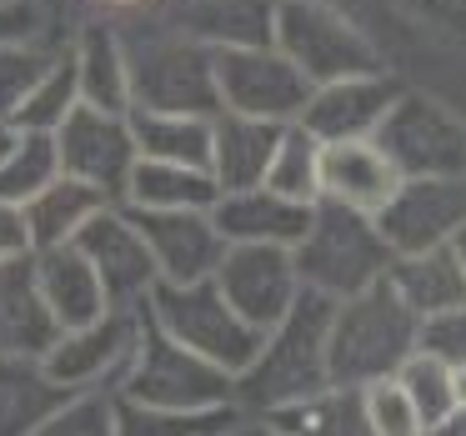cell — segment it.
Wrapping results in <instances>:
<instances>
[{
	"instance_id": "cell-12",
	"label": "cell",
	"mask_w": 466,
	"mask_h": 436,
	"mask_svg": "<svg viewBox=\"0 0 466 436\" xmlns=\"http://www.w3.org/2000/svg\"><path fill=\"white\" fill-rule=\"evenodd\" d=\"M211 281L231 301V311L261 336L301 301V276H296L291 251L281 246H226Z\"/></svg>"
},
{
	"instance_id": "cell-40",
	"label": "cell",
	"mask_w": 466,
	"mask_h": 436,
	"mask_svg": "<svg viewBox=\"0 0 466 436\" xmlns=\"http://www.w3.org/2000/svg\"><path fill=\"white\" fill-rule=\"evenodd\" d=\"M35 21H41V15H35L31 5H21V0H0V46L31 41Z\"/></svg>"
},
{
	"instance_id": "cell-24",
	"label": "cell",
	"mask_w": 466,
	"mask_h": 436,
	"mask_svg": "<svg viewBox=\"0 0 466 436\" xmlns=\"http://www.w3.org/2000/svg\"><path fill=\"white\" fill-rule=\"evenodd\" d=\"M106 206H111V201H106L101 191L71 181V176H56V181L21 211L25 241H31V251H56V246H71L76 236H81L86 226L106 211Z\"/></svg>"
},
{
	"instance_id": "cell-6",
	"label": "cell",
	"mask_w": 466,
	"mask_h": 436,
	"mask_svg": "<svg viewBox=\"0 0 466 436\" xmlns=\"http://www.w3.org/2000/svg\"><path fill=\"white\" fill-rule=\"evenodd\" d=\"M376 146L401 181H466V116L431 91H406L386 111Z\"/></svg>"
},
{
	"instance_id": "cell-44",
	"label": "cell",
	"mask_w": 466,
	"mask_h": 436,
	"mask_svg": "<svg viewBox=\"0 0 466 436\" xmlns=\"http://www.w3.org/2000/svg\"><path fill=\"white\" fill-rule=\"evenodd\" d=\"M451 391H456V406H466V366H451Z\"/></svg>"
},
{
	"instance_id": "cell-19",
	"label": "cell",
	"mask_w": 466,
	"mask_h": 436,
	"mask_svg": "<svg viewBox=\"0 0 466 436\" xmlns=\"http://www.w3.org/2000/svg\"><path fill=\"white\" fill-rule=\"evenodd\" d=\"M35 266V286H41V301L51 311V321L61 331H81V326L101 321L106 311H116L106 301L101 276L86 266V256L76 246H56V251H31Z\"/></svg>"
},
{
	"instance_id": "cell-28",
	"label": "cell",
	"mask_w": 466,
	"mask_h": 436,
	"mask_svg": "<svg viewBox=\"0 0 466 436\" xmlns=\"http://www.w3.org/2000/svg\"><path fill=\"white\" fill-rule=\"evenodd\" d=\"M131 141L141 161L201 166L211 161V121L206 116H171V111H131Z\"/></svg>"
},
{
	"instance_id": "cell-43",
	"label": "cell",
	"mask_w": 466,
	"mask_h": 436,
	"mask_svg": "<svg viewBox=\"0 0 466 436\" xmlns=\"http://www.w3.org/2000/svg\"><path fill=\"white\" fill-rule=\"evenodd\" d=\"M221 436H276V431L266 421H256V416H241V421H236L231 431H221Z\"/></svg>"
},
{
	"instance_id": "cell-32",
	"label": "cell",
	"mask_w": 466,
	"mask_h": 436,
	"mask_svg": "<svg viewBox=\"0 0 466 436\" xmlns=\"http://www.w3.org/2000/svg\"><path fill=\"white\" fill-rule=\"evenodd\" d=\"M266 191L316 206V196H321V141H311L301 126H286L281 141H276L271 171H266Z\"/></svg>"
},
{
	"instance_id": "cell-42",
	"label": "cell",
	"mask_w": 466,
	"mask_h": 436,
	"mask_svg": "<svg viewBox=\"0 0 466 436\" xmlns=\"http://www.w3.org/2000/svg\"><path fill=\"white\" fill-rule=\"evenodd\" d=\"M421 436H466V406H456L451 416H441L436 426H426Z\"/></svg>"
},
{
	"instance_id": "cell-29",
	"label": "cell",
	"mask_w": 466,
	"mask_h": 436,
	"mask_svg": "<svg viewBox=\"0 0 466 436\" xmlns=\"http://www.w3.org/2000/svg\"><path fill=\"white\" fill-rule=\"evenodd\" d=\"M276 0H201L186 21V35L206 41L211 51H251L271 46Z\"/></svg>"
},
{
	"instance_id": "cell-27",
	"label": "cell",
	"mask_w": 466,
	"mask_h": 436,
	"mask_svg": "<svg viewBox=\"0 0 466 436\" xmlns=\"http://www.w3.org/2000/svg\"><path fill=\"white\" fill-rule=\"evenodd\" d=\"M256 421H266L276 436H371L356 386H326V391L291 401L271 416H256Z\"/></svg>"
},
{
	"instance_id": "cell-1",
	"label": "cell",
	"mask_w": 466,
	"mask_h": 436,
	"mask_svg": "<svg viewBox=\"0 0 466 436\" xmlns=\"http://www.w3.org/2000/svg\"><path fill=\"white\" fill-rule=\"evenodd\" d=\"M326 336H331V301L301 291V301L261 336V351L236 376V411L271 416L291 401L326 391L331 366H326Z\"/></svg>"
},
{
	"instance_id": "cell-21",
	"label": "cell",
	"mask_w": 466,
	"mask_h": 436,
	"mask_svg": "<svg viewBox=\"0 0 466 436\" xmlns=\"http://www.w3.org/2000/svg\"><path fill=\"white\" fill-rule=\"evenodd\" d=\"M61 326L51 321L41 301V286H35V266L31 256L0 266V356H25V361H41L56 346Z\"/></svg>"
},
{
	"instance_id": "cell-18",
	"label": "cell",
	"mask_w": 466,
	"mask_h": 436,
	"mask_svg": "<svg viewBox=\"0 0 466 436\" xmlns=\"http://www.w3.org/2000/svg\"><path fill=\"white\" fill-rule=\"evenodd\" d=\"M401 176L386 161V151L376 141H341L321 146V196L316 201L346 206L361 216H381V206L396 196Z\"/></svg>"
},
{
	"instance_id": "cell-5",
	"label": "cell",
	"mask_w": 466,
	"mask_h": 436,
	"mask_svg": "<svg viewBox=\"0 0 466 436\" xmlns=\"http://www.w3.org/2000/svg\"><path fill=\"white\" fill-rule=\"evenodd\" d=\"M271 46L311 81V91L386 71L376 41L346 11H336L331 0H276Z\"/></svg>"
},
{
	"instance_id": "cell-25",
	"label": "cell",
	"mask_w": 466,
	"mask_h": 436,
	"mask_svg": "<svg viewBox=\"0 0 466 436\" xmlns=\"http://www.w3.org/2000/svg\"><path fill=\"white\" fill-rule=\"evenodd\" d=\"M66 401L71 391L56 386L41 361L0 356V436H35Z\"/></svg>"
},
{
	"instance_id": "cell-35",
	"label": "cell",
	"mask_w": 466,
	"mask_h": 436,
	"mask_svg": "<svg viewBox=\"0 0 466 436\" xmlns=\"http://www.w3.org/2000/svg\"><path fill=\"white\" fill-rule=\"evenodd\" d=\"M51 61H56V56L41 51V46H31V41L0 46V121H5V126L15 121V111H21L25 96L35 91V81L51 71Z\"/></svg>"
},
{
	"instance_id": "cell-16",
	"label": "cell",
	"mask_w": 466,
	"mask_h": 436,
	"mask_svg": "<svg viewBox=\"0 0 466 436\" xmlns=\"http://www.w3.org/2000/svg\"><path fill=\"white\" fill-rule=\"evenodd\" d=\"M401 96V81L391 71H376V76H351V81H331V86H316L311 101L301 111V131L321 146H341V141H376L386 111L396 106Z\"/></svg>"
},
{
	"instance_id": "cell-45",
	"label": "cell",
	"mask_w": 466,
	"mask_h": 436,
	"mask_svg": "<svg viewBox=\"0 0 466 436\" xmlns=\"http://www.w3.org/2000/svg\"><path fill=\"white\" fill-rule=\"evenodd\" d=\"M451 256H456V266H461V276H466V226L451 236Z\"/></svg>"
},
{
	"instance_id": "cell-36",
	"label": "cell",
	"mask_w": 466,
	"mask_h": 436,
	"mask_svg": "<svg viewBox=\"0 0 466 436\" xmlns=\"http://www.w3.org/2000/svg\"><path fill=\"white\" fill-rule=\"evenodd\" d=\"M35 436H116V396L106 391L71 396Z\"/></svg>"
},
{
	"instance_id": "cell-37",
	"label": "cell",
	"mask_w": 466,
	"mask_h": 436,
	"mask_svg": "<svg viewBox=\"0 0 466 436\" xmlns=\"http://www.w3.org/2000/svg\"><path fill=\"white\" fill-rule=\"evenodd\" d=\"M361 406H366L371 436H421V416H416V406L396 386V376L391 381H376V386H361Z\"/></svg>"
},
{
	"instance_id": "cell-8",
	"label": "cell",
	"mask_w": 466,
	"mask_h": 436,
	"mask_svg": "<svg viewBox=\"0 0 466 436\" xmlns=\"http://www.w3.org/2000/svg\"><path fill=\"white\" fill-rule=\"evenodd\" d=\"M131 111L221 116L216 96V51L196 35H166L131 56Z\"/></svg>"
},
{
	"instance_id": "cell-9",
	"label": "cell",
	"mask_w": 466,
	"mask_h": 436,
	"mask_svg": "<svg viewBox=\"0 0 466 436\" xmlns=\"http://www.w3.org/2000/svg\"><path fill=\"white\" fill-rule=\"evenodd\" d=\"M216 96L231 116L296 126L311 101V81L276 46H251V51H216Z\"/></svg>"
},
{
	"instance_id": "cell-26",
	"label": "cell",
	"mask_w": 466,
	"mask_h": 436,
	"mask_svg": "<svg viewBox=\"0 0 466 436\" xmlns=\"http://www.w3.org/2000/svg\"><path fill=\"white\" fill-rule=\"evenodd\" d=\"M216 201H221V191L201 166L136 161L121 206H131V211H211Z\"/></svg>"
},
{
	"instance_id": "cell-17",
	"label": "cell",
	"mask_w": 466,
	"mask_h": 436,
	"mask_svg": "<svg viewBox=\"0 0 466 436\" xmlns=\"http://www.w3.org/2000/svg\"><path fill=\"white\" fill-rule=\"evenodd\" d=\"M211 221L226 246H281V251H291L311 226V206L286 201L266 186H251V191H226L211 206Z\"/></svg>"
},
{
	"instance_id": "cell-41",
	"label": "cell",
	"mask_w": 466,
	"mask_h": 436,
	"mask_svg": "<svg viewBox=\"0 0 466 436\" xmlns=\"http://www.w3.org/2000/svg\"><path fill=\"white\" fill-rule=\"evenodd\" d=\"M21 256H31V241H25V221H21V211L0 206V266H5V261H21Z\"/></svg>"
},
{
	"instance_id": "cell-30",
	"label": "cell",
	"mask_w": 466,
	"mask_h": 436,
	"mask_svg": "<svg viewBox=\"0 0 466 436\" xmlns=\"http://www.w3.org/2000/svg\"><path fill=\"white\" fill-rule=\"evenodd\" d=\"M81 106V86H76V61H71V51H61L51 61V71L35 81V91L25 96V106L15 111V121H11V131H21V136H56L66 126V116Z\"/></svg>"
},
{
	"instance_id": "cell-39",
	"label": "cell",
	"mask_w": 466,
	"mask_h": 436,
	"mask_svg": "<svg viewBox=\"0 0 466 436\" xmlns=\"http://www.w3.org/2000/svg\"><path fill=\"white\" fill-rule=\"evenodd\" d=\"M421 21H431V25H441V31H451V35H461L466 41V0H406Z\"/></svg>"
},
{
	"instance_id": "cell-38",
	"label": "cell",
	"mask_w": 466,
	"mask_h": 436,
	"mask_svg": "<svg viewBox=\"0 0 466 436\" xmlns=\"http://www.w3.org/2000/svg\"><path fill=\"white\" fill-rule=\"evenodd\" d=\"M421 351H431L446 366H466V306L421 326Z\"/></svg>"
},
{
	"instance_id": "cell-33",
	"label": "cell",
	"mask_w": 466,
	"mask_h": 436,
	"mask_svg": "<svg viewBox=\"0 0 466 436\" xmlns=\"http://www.w3.org/2000/svg\"><path fill=\"white\" fill-rule=\"evenodd\" d=\"M241 421V411H161L116 396V436H221Z\"/></svg>"
},
{
	"instance_id": "cell-22",
	"label": "cell",
	"mask_w": 466,
	"mask_h": 436,
	"mask_svg": "<svg viewBox=\"0 0 466 436\" xmlns=\"http://www.w3.org/2000/svg\"><path fill=\"white\" fill-rule=\"evenodd\" d=\"M386 286L391 296L416 316V321H436V316L466 306V276L456 266L451 246H436V251H416V256H391L386 266Z\"/></svg>"
},
{
	"instance_id": "cell-10",
	"label": "cell",
	"mask_w": 466,
	"mask_h": 436,
	"mask_svg": "<svg viewBox=\"0 0 466 436\" xmlns=\"http://www.w3.org/2000/svg\"><path fill=\"white\" fill-rule=\"evenodd\" d=\"M136 336H141V311H106L101 321L81 326V331L56 336V346L41 356V366L71 396H86V391L116 396V386H121L126 366L136 356Z\"/></svg>"
},
{
	"instance_id": "cell-46",
	"label": "cell",
	"mask_w": 466,
	"mask_h": 436,
	"mask_svg": "<svg viewBox=\"0 0 466 436\" xmlns=\"http://www.w3.org/2000/svg\"><path fill=\"white\" fill-rule=\"evenodd\" d=\"M11 146H15V131L5 121H0V161H5V156H11Z\"/></svg>"
},
{
	"instance_id": "cell-3",
	"label": "cell",
	"mask_w": 466,
	"mask_h": 436,
	"mask_svg": "<svg viewBox=\"0 0 466 436\" xmlns=\"http://www.w3.org/2000/svg\"><path fill=\"white\" fill-rule=\"evenodd\" d=\"M291 261H296V276H301V291L341 306L386 281L391 251H386L381 231H376V216L316 201L306 236L291 246Z\"/></svg>"
},
{
	"instance_id": "cell-15",
	"label": "cell",
	"mask_w": 466,
	"mask_h": 436,
	"mask_svg": "<svg viewBox=\"0 0 466 436\" xmlns=\"http://www.w3.org/2000/svg\"><path fill=\"white\" fill-rule=\"evenodd\" d=\"M126 216L136 221L146 251L156 261V276L166 286H196V281H211L216 266L226 256V241L216 231L211 211H131Z\"/></svg>"
},
{
	"instance_id": "cell-34",
	"label": "cell",
	"mask_w": 466,
	"mask_h": 436,
	"mask_svg": "<svg viewBox=\"0 0 466 436\" xmlns=\"http://www.w3.org/2000/svg\"><path fill=\"white\" fill-rule=\"evenodd\" d=\"M396 386L406 391V401L416 406V416H421V431L426 426H436L441 416L456 411V391H451V366L436 361L431 351H416L406 356V366L396 371Z\"/></svg>"
},
{
	"instance_id": "cell-47",
	"label": "cell",
	"mask_w": 466,
	"mask_h": 436,
	"mask_svg": "<svg viewBox=\"0 0 466 436\" xmlns=\"http://www.w3.org/2000/svg\"><path fill=\"white\" fill-rule=\"evenodd\" d=\"M111 5H136V0H111Z\"/></svg>"
},
{
	"instance_id": "cell-4",
	"label": "cell",
	"mask_w": 466,
	"mask_h": 436,
	"mask_svg": "<svg viewBox=\"0 0 466 436\" xmlns=\"http://www.w3.org/2000/svg\"><path fill=\"white\" fill-rule=\"evenodd\" d=\"M116 396H121V401H136V406H161V411H231L236 381L221 366L201 361V356L186 351L181 341H171L141 306L136 356H131V366H126Z\"/></svg>"
},
{
	"instance_id": "cell-31",
	"label": "cell",
	"mask_w": 466,
	"mask_h": 436,
	"mask_svg": "<svg viewBox=\"0 0 466 436\" xmlns=\"http://www.w3.org/2000/svg\"><path fill=\"white\" fill-rule=\"evenodd\" d=\"M61 176V161H56V141L51 136H21L15 131L11 156L0 161V206L11 211H25L46 186Z\"/></svg>"
},
{
	"instance_id": "cell-7",
	"label": "cell",
	"mask_w": 466,
	"mask_h": 436,
	"mask_svg": "<svg viewBox=\"0 0 466 436\" xmlns=\"http://www.w3.org/2000/svg\"><path fill=\"white\" fill-rule=\"evenodd\" d=\"M146 316H151L171 341H181L186 351H196L201 361L221 366L231 381L251 366V356L261 351V331H251V326L231 311V301L216 291V281H196V286L156 281V291L146 296Z\"/></svg>"
},
{
	"instance_id": "cell-2",
	"label": "cell",
	"mask_w": 466,
	"mask_h": 436,
	"mask_svg": "<svg viewBox=\"0 0 466 436\" xmlns=\"http://www.w3.org/2000/svg\"><path fill=\"white\" fill-rule=\"evenodd\" d=\"M421 351V321L391 296V286L351 296L331 306V336H326V366L331 386H376L391 381L406 366V356Z\"/></svg>"
},
{
	"instance_id": "cell-23",
	"label": "cell",
	"mask_w": 466,
	"mask_h": 436,
	"mask_svg": "<svg viewBox=\"0 0 466 436\" xmlns=\"http://www.w3.org/2000/svg\"><path fill=\"white\" fill-rule=\"evenodd\" d=\"M81 106L106 116H131V51L111 25H86V35L71 46Z\"/></svg>"
},
{
	"instance_id": "cell-13",
	"label": "cell",
	"mask_w": 466,
	"mask_h": 436,
	"mask_svg": "<svg viewBox=\"0 0 466 436\" xmlns=\"http://www.w3.org/2000/svg\"><path fill=\"white\" fill-rule=\"evenodd\" d=\"M71 246L86 256V266L101 276L106 301H111L116 311H141L146 296H151L156 281H161L151 251H146V241H141V231H136V221L126 216V206H106Z\"/></svg>"
},
{
	"instance_id": "cell-11",
	"label": "cell",
	"mask_w": 466,
	"mask_h": 436,
	"mask_svg": "<svg viewBox=\"0 0 466 436\" xmlns=\"http://www.w3.org/2000/svg\"><path fill=\"white\" fill-rule=\"evenodd\" d=\"M51 141H56L61 176H71V181L101 191L111 206L126 201L131 171H136V161H141L126 116H106V111H91V106H76Z\"/></svg>"
},
{
	"instance_id": "cell-14",
	"label": "cell",
	"mask_w": 466,
	"mask_h": 436,
	"mask_svg": "<svg viewBox=\"0 0 466 436\" xmlns=\"http://www.w3.org/2000/svg\"><path fill=\"white\" fill-rule=\"evenodd\" d=\"M461 226H466V181H401L376 216V231H381L391 256L451 246V236Z\"/></svg>"
},
{
	"instance_id": "cell-20",
	"label": "cell",
	"mask_w": 466,
	"mask_h": 436,
	"mask_svg": "<svg viewBox=\"0 0 466 436\" xmlns=\"http://www.w3.org/2000/svg\"><path fill=\"white\" fill-rule=\"evenodd\" d=\"M286 126L271 121H251V116H211V171L216 191H251V186H266V171H271L276 141H281Z\"/></svg>"
}]
</instances>
